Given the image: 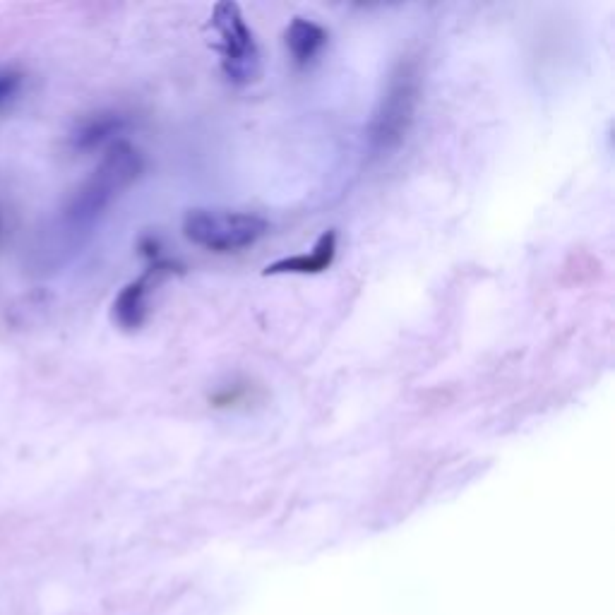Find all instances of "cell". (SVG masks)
I'll use <instances>...</instances> for the list:
<instances>
[{
	"label": "cell",
	"mask_w": 615,
	"mask_h": 615,
	"mask_svg": "<svg viewBox=\"0 0 615 615\" xmlns=\"http://www.w3.org/2000/svg\"><path fill=\"white\" fill-rule=\"evenodd\" d=\"M0 231H3V219H0Z\"/></svg>",
	"instance_id": "10"
},
{
	"label": "cell",
	"mask_w": 615,
	"mask_h": 615,
	"mask_svg": "<svg viewBox=\"0 0 615 615\" xmlns=\"http://www.w3.org/2000/svg\"><path fill=\"white\" fill-rule=\"evenodd\" d=\"M142 173V154L128 142H113L97 169L75 190L61 214V231L68 238H82L123 190H128Z\"/></svg>",
	"instance_id": "1"
},
{
	"label": "cell",
	"mask_w": 615,
	"mask_h": 615,
	"mask_svg": "<svg viewBox=\"0 0 615 615\" xmlns=\"http://www.w3.org/2000/svg\"><path fill=\"white\" fill-rule=\"evenodd\" d=\"M125 118L121 113L113 111H101L87 116L85 121L77 123V128L70 135V147L77 152H89V149H97L106 142L113 140V135H118L123 130Z\"/></svg>",
	"instance_id": "8"
},
{
	"label": "cell",
	"mask_w": 615,
	"mask_h": 615,
	"mask_svg": "<svg viewBox=\"0 0 615 615\" xmlns=\"http://www.w3.org/2000/svg\"><path fill=\"white\" fill-rule=\"evenodd\" d=\"M270 222L260 214L238 210H207L197 207L183 217V236L210 253H236L267 236Z\"/></svg>",
	"instance_id": "3"
},
{
	"label": "cell",
	"mask_w": 615,
	"mask_h": 615,
	"mask_svg": "<svg viewBox=\"0 0 615 615\" xmlns=\"http://www.w3.org/2000/svg\"><path fill=\"white\" fill-rule=\"evenodd\" d=\"M421 101V65L404 58L392 70L385 92L368 125V147L373 154H390L409 135Z\"/></svg>",
	"instance_id": "2"
},
{
	"label": "cell",
	"mask_w": 615,
	"mask_h": 615,
	"mask_svg": "<svg viewBox=\"0 0 615 615\" xmlns=\"http://www.w3.org/2000/svg\"><path fill=\"white\" fill-rule=\"evenodd\" d=\"M284 41L298 68H306L327 46V32L318 22L306 20V17H294L291 25L286 27Z\"/></svg>",
	"instance_id": "7"
},
{
	"label": "cell",
	"mask_w": 615,
	"mask_h": 615,
	"mask_svg": "<svg viewBox=\"0 0 615 615\" xmlns=\"http://www.w3.org/2000/svg\"><path fill=\"white\" fill-rule=\"evenodd\" d=\"M212 27L217 32V51L222 73L231 85L248 87L262 77V56L253 29L248 27L241 8L231 0L214 5Z\"/></svg>",
	"instance_id": "4"
},
{
	"label": "cell",
	"mask_w": 615,
	"mask_h": 615,
	"mask_svg": "<svg viewBox=\"0 0 615 615\" xmlns=\"http://www.w3.org/2000/svg\"><path fill=\"white\" fill-rule=\"evenodd\" d=\"M22 89V75L15 70H0V109L8 106Z\"/></svg>",
	"instance_id": "9"
},
{
	"label": "cell",
	"mask_w": 615,
	"mask_h": 615,
	"mask_svg": "<svg viewBox=\"0 0 615 615\" xmlns=\"http://www.w3.org/2000/svg\"><path fill=\"white\" fill-rule=\"evenodd\" d=\"M334 255H337V231L330 229L318 238L310 253L272 262V265H267L265 274H320L330 270Z\"/></svg>",
	"instance_id": "6"
},
{
	"label": "cell",
	"mask_w": 615,
	"mask_h": 615,
	"mask_svg": "<svg viewBox=\"0 0 615 615\" xmlns=\"http://www.w3.org/2000/svg\"><path fill=\"white\" fill-rule=\"evenodd\" d=\"M164 265L154 262L140 279L123 286L121 294L113 301V320L121 330H137L149 315V294H152L154 279L159 277Z\"/></svg>",
	"instance_id": "5"
}]
</instances>
